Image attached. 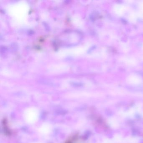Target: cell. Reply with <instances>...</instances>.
I'll list each match as a JSON object with an SVG mask.
<instances>
[{"instance_id": "1", "label": "cell", "mask_w": 143, "mask_h": 143, "mask_svg": "<svg viewBox=\"0 0 143 143\" xmlns=\"http://www.w3.org/2000/svg\"><path fill=\"white\" fill-rule=\"evenodd\" d=\"M39 115L38 110L34 107L27 108L24 113L25 119L29 124H33L36 122L39 118Z\"/></svg>"}, {"instance_id": "2", "label": "cell", "mask_w": 143, "mask_h": 143, "mask_svg": "<svg viewBox=\"0 0 143 143\" xmlns=\"http://www.w3.org/2000/svg\"><path fill=\"white\" fill-rule=\"evenodd\" d=\"M128 83L133 85H138L142 83V79L140 77L136 75H131L127 79Z\"/></svg>"}, {"instance_id": "3", "label": "cell", "mask_w": 143, "mask_h": 143, "mask_svg": "<svg viewBox=\"0 0 143 143\" xmlns=\"http://www.w3.org/2000/svg\"><path fill=\"white\" fill-rule=\"evenodd\" d=\"M51 129H52L51 126L49 124H43L41 126L39 130L41 133L44 134H47L51 132Z\"/></svg>"}, {"instance_id": "4", "label": "cell", "mask_w": 143, "mask_h": 143, "mask_svg": "<svg viewBox=\"0 0 143 143\" xmlns=\"http://www.w3.org/2000/svg\"><path fill=\"white\" fill-rule=\"evenodd\" d=\"M125 10V8L124 6L117 5L114 7V11L118 15L121 16L124 14Z\"/></svg>"}, {"instance_id": "5", "label": "cell", "mask_w": 143, "mask_h": 143, "mask_svg": "<svg viewBox=\"0 0 143 143\" xmlns=\"http://www.w3.org/2000/svg\"><path fill=\"white\" fill-rule=\"evenodd\" d=\"M138 14H137L136 13H132L130 15L129 17V20L130 21H132L133 22L136 21V20H137L138 17Z\"/></svg>"}, {"instance_id": "6", "label": "cell", "mask_w": 143, "mask_h": 143, "mask_svg": "<svg viewBox=\"0 0 143 143\" xmlns=\"http://www.w3.org/2000/svg\"><path fill=\"white\" fill-rule=\"evenodd\" d=\"M140 12H139V15L141 17H143V2L140 4Z\"/></svg>"}, {"instance_id": "7", "label": "cell", "mask_w": 143, "mask_h": 143, "mask_svg": "<svg viewBox=\"0 0 143 143\" xmlns=\"http://www.w3.org/2000/svg\"></svg>"}]
</instances>
